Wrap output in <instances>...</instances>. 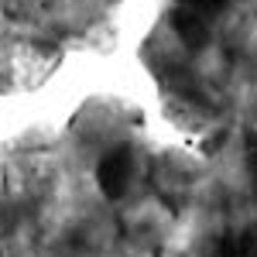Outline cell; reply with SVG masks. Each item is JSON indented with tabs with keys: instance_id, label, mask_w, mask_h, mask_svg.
<instances>
[{
	"instance_id": "1",
	"label": "cell",
	"mask_w": 257,
	"mask_h": 257,
	"mask_svg": "<svg viewBox=\"0 0 257 257\" xmlns=\"http://www.w3.org/2000/svg\"><path fill=\"white\" fill-rule=\"evenodd\" d=\"M96 182H99V192L106 199L123 196V192H127V182H131V151H127V148H113L106 158L99 161Z\"/></svg>"
},
{
	"instance_id": "2",
	"label": "cell",
	"mask_w": 257,
	"mask_h": 257,
	"mask_svg": "<svg viewBox=\"0 0 257 257\" xmlns=\"http://www.w3.org/2000/svg\"><path fill=\"white\" fill-rule=\"evenodd\" d=\"M175 31H178V38H182V45H189V48H202L209 41V31H206V24H202V18H199L196 11H178Z\"/></svg>"
},
{
	"instance_id": "3",
	"label": "cell",
	"mask_w": 257,
	"mask_h": 257,
	"mask_svg": "<svg viewBox=\"0 0 257 257\" xmlns=\"http://www.w3.org/2000/svg\"><path fill=\"white\" fill-rule=\"evenodd\" d=\"M189 11H199V14H216V11H223V4L226 0H182Z\"/></svg>"
},
{
	"instance_id": "4",
	"label": "cell",
	"mask_w": 257,
	"mask_h": 257,
	"mask_svg": "<svg viewBox=\"0 0 257 257\" xmlns=\"http://www.w3.org/2000/svg\"><path fill=\"white\" fill-rule=\"evenodd\" d=\"M247 148H250V168H254V178H257V138H247Z\"/></svg>"
}]
</instances>
